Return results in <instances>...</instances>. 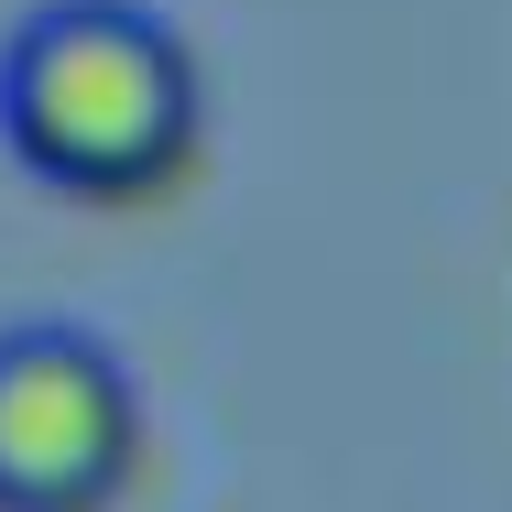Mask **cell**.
Returning <instances> with one entry per match:
<instances>
[{"mask_svg":"<svg viewBox=\"0 0 512 512\" xmlns=\"http://www.w3.org/2000/svg\"><path fill=\"white\" fill-rule=\"evenodd\" d=\"M142 469V382L99 327H0V512H109Z\"/></svg>","mask_w":512,"mask_h":512,"instance_id":"7a4b0ae2","label":"cell"},{"mask_svg":"<svg viewBox=\"0 0 512 512\" xmlns=\"http://www.w3.org/2000/svg\"><path fill=\"white\" fill-rule=\"evenodd\" d=\"M197 55L142 0H33L0 44V142L66 197H153L197 164Z\"/></svg>","mask_w":512,"mask_h":512,"instance_id":"6da1fadb","label":"cell"}]
</instances>
